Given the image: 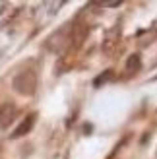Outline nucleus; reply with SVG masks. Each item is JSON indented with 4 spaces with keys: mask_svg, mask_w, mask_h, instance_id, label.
Returning <instances> with one entry per match:
<instances>
[{
    "mask_svg": "<svg viewBox=\"0 0 157 159\" xmlns=\"http://www.w3.org/2000/svg\"><path fill=\"white\" fill-rule=\"evenodd\" d=\"M85 37L83 23H64L56 33H52L47 41V47L54 52H64L70 49H76Z\"/></svg>",
    "mask_w": 157,
    "mask_h": 159,
    "instance_id": "f257e3e1",
    "label": "nucleus"
},
{
    "mask_svg": "<svg viewBox=\"0 0 157 159\" xmlns=\"http://www.w3.org/2000/svg\"><path fill=\"white\" fill-rule=\"evenodd\" d=\"M12 85L20 95L31 97V95H35V91H37V74L33 70H21V72L14 78Z\"/></svg>",
    "mask_w": 157,
    "mask_h": 159,
    "instance_id": "f03ea898",
    "label": "nucleus"
},
{
    "mask_svg": "<svg viewBox=\"0 0 157 159\" xmlns=\"http://www.w3.org/2000/svg\"><path fill=\"white\" fill-rule=\"evenodd\" d=\"M16 116H18V107H16L12 101L0 105V128H8V126L14 122Z\"/></svg>",
    "mask_w": 157,
    "mask_h": 159,
    "instance_id": "7ed1b4c3",
    "label": "nucleus"
},
{
    "mask_svg": "<svg viewBox=\"0 0 157 159\" xmlns=\"http://www.w3.org/2000/svg\"><path fill=\"white\" fill-rule=\"evenodd\" d=\"M35 120H37V115L35 113H31V115H27L23 120L20 122V126L14 130V134H12V138H21V136H25V134H29L31 132V128L35 126Z\"/></svg>",
    "mask_w": 157,
    "mask_h": 159,
    "instance_id": "20e7f679",
    "label": "nucleus"
},
{
    "mask_svg": "<svg viewBox=\"0 0 157 159\" xmlns=\"http://www.w3.org/2000/svg\"><path fill=\"white\" fill-rule=\"evenodd\" d=\"M140 68H142V58H140V54H130V58L126 60V70L128 72H138Z\"/></svg>",
    "mask_w": 157,
    "mask_h": 159,
    "instance_id": "39448f33",
    "label": "nucleus"
},
{
    "mask_svg": "<svg viewBox=\"0 0 157 159\" xmlns=\"http://www.w3.org/2000/svg\"><path fill=\"white\" fill-rule=\"evenodd\" d=\"M111 80H114V70H105L101 76H97L95 80H93V85L99 87L101 84H107V82H111Z\"/></svg>",
    "mask_w": 157,
    "mask_h": 159,
    "instance_id": "423d86ee",
    "label": "nucleus"
}]
</instances>
